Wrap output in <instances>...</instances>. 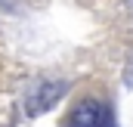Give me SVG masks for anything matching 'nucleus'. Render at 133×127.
<instances>
[{"label": "nucleus", "mask_w": 133, "mask_h": 127, "mask_svg": "<svg viewBox=\"0 0 133 127\" xmlns=\"http://www.w3.org/2000/svg\"><path fill=\"white\" fill-rule=\"evenodd\" d=\"M68 127H111V115L108 109L96 102V99H84L71 109L68 115Z\"/></svg>", "instance_id": "obj_1"}, {"label": "nucleus", "mask_w": 133, "mask_h": 127, "mask_svg": "<svg viewBox=\"0 0 133 127\" xmlns=\"http://www.w3.org/2000/svg\"><path fill=\"white\" fill-rule=\"evenodd\" d=\"M59 96H62V84H43L37 93H34V99L28 102V115H43L46 109H53L56 102H59Z\"/></svg>", "instance_id": "obj_2"}]
</instances>
